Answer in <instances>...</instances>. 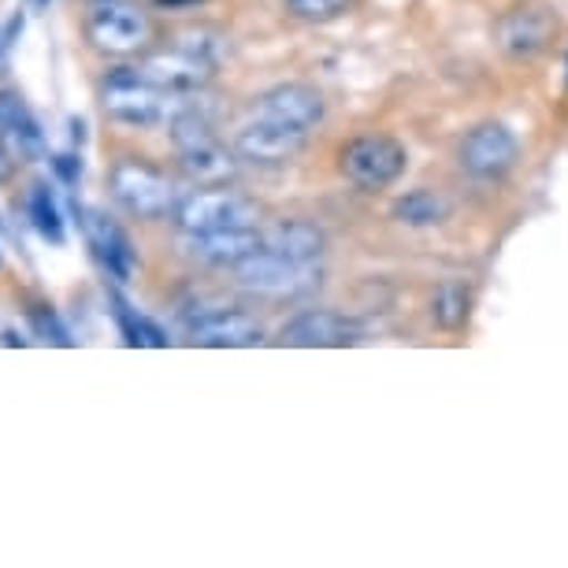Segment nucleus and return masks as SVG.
<instances>
[{"instance_id":"1","label":"nucleus","mask_w":568,"mask_h":568,"mask_svg":"<svg viewBox=\"0 0 568 568\" xmlns=\"http://www.w3.org/2000/svg\"><path fill=\"white\" fill-rule=\"evenodd\" d=\"M101 104L112 120L131 123V126H156L179 120L182 112L197 109L194 93H171L164 85L149 82L138 68L112 71L101 85Z\"/></svg>"},{"instance_id":"2","label":"nucleus","mask_w":568,"mask_h":568,"mask_svg":"<svg viewBox=\"0 0 568 568\" xmlns=\"http://www.w3.org/2000/svg\"><path fill=\"white\" fill-rule=\"evenodd\" d=\"M171 142H175L179 164L190 179L201 186H227L239 175V153H231L212 131L209 115L197 109L182 112L179 120H171Z\"/></svg>"},{"instance_id":"3","label":"nucleus","mask_w":568,"mask_h":568,"mask_svg":"<svg viewBox=\"0 0 568 568\" xmlns=\"http://www.w3.org/2000/svg\"><path fill=\"white\" fill-rule=\"evenodd\" d=\"M239 283L242 291L275 297V302H294V297H308L320 291L324 283V267L320 264H302V261H286L267 250H256L250 261H242L239 267Z\"/></svg>"},{"instance_id":"4","label":"nucleus","mask_w":568,"mask_h":568,"mask_svg":"<svg viewBox=\"0 0 568 568\" xmlns=\"http://www.w3.org/2000/svg\"><path fill=\"white\" fill-rule=\"evenodd\" d=\"M112 194L138 220L175 216L182 205V190L164 171L142 164V160H120L112 168Z\"/></svg>"},{"instance_id":"5","label":"nucleus","mask_w":568,"mask_h":568,"mask_svg":"<svg viewBox=\"0 0 568 568\" xmlns=\"http://www.w3.org/2000/svg\"><path fill=\"white\" fill-rule=\"evenodd\" d=\"M405 164H409V153L390 134H361L338 156L346 182H353L357 190H368V194L394 186L405 175Z\"/></svg>"},{"instance_id":"6","label":"nucleus","mask_w":568,"mask_h":568,"mask_svg":"<svg viewBox=\"0 0 568 568\" xmlns=\"http://www.w3.org/2000/svg\"><path fill=\"white\" fill-rule=\"evenodd\" d=\"M175 220L182 234H209V231L256 227L261 209L250 197L234 194V190H201V194L182 197Z\"/></svg>"},{"instance_id":"7","label":"nucleus","mask_w":568,"mask_h":568,"mask_svg":"<svg viewBox=\"0 0 568 568\" xmlns=\"http://www.w3.org/2000/svg\"><path fill=\"white\" fill-rule=\"evenodd\" d=\"M85 34L101 52H112V57H126V52L145 49L149 34V16L138 12L131 0H104V4H93L90 23H85Z\"/></svg>"},{"instance_id":"8","label":"nucleus","mask_w":568,"mask_h":568,"mask_svg":"<svg viewBox=\"0 0 568 568\" xmlns=\"http://www.w3.org/2000/svg\"><path fill=\"white\" fill-rule=\"evenodd\" d=\"M457 160L468 175L476 179H501L517 168L520 160V142L506 123H479L465 134V142L457 149Z\"/></svg>"},{"instance_id":"9","label":"nucleus","mask_w":568,"mask_h":568,"mask_svg":"<svg viewBox=\"0 0 568 568\" xmlns=\"http://www.w3.org/2000/svg\"><path fill=\"white\" fill-rule=\"evenodd\" d=\"M368 335V327L357 316L331 313V308H308V313L294 316L283 327V346L297 349H338V346H357Z\"/></svg>"},{"instance_id":"10","label":"nucleus","mask_w":568,"mask_h":568,"mask_svg":"<svg viewBox=\"0 0 568 568\" xmlns=\"http://www.w3.org/2000/svg\"><path fill=\"white\" fill-rule=\"evenodd\" d=\"M305 145H308V131H297V126L278 120H264V115H253L239 131V138H234V153L250 160V164H264V168L286 164Z\"/></svg>"},{"instance_id":"11","label":"nucleus","mask_w":568,"mask_h":568,"mask_svg":"<svg viewBox=\"0 0 568 568\" xmlns=\"http://www.w3.org/2000/svg\"><path fill=\"white\" fill-rule=\"evenodd\" d=\"M74 212H79L85 242H90L93 256H98V261L104 264V272H109L115 283H131V275H134V267H138V256H134V245L123 234L120 223H112L98 209H74Z\"/></svg>"},{"instance_id":"12","label":"nucleus","mask_w":568,"mask_h":568,"mask_svg":"<svg viewBox=\"0 0 568 568\" xmlns=\"http://www.w3.org/2000/svg\"><path fill=\"white\" fill-rule=\"evenodd\" d=\"M253 115H264V120H278L291 123L297 131L313 134L320 123H324V93L313 90L305 82H283L275 90H267L261 101H256Z\"/></svg>"},{"instance_id":"13","label":"nucleus","mask_w":568,"mask_h":568,"mask_svg":"<svg viewBox=\"0 0 568 568\" xmlns=\"http://www.w3.org/2000/svg\"><path fill=\"white\" fill-rule=\"evenodd\" d=\"M498 45L513 60H531L550 45L557 34V19L546 8H513L495 27Z\"/></svg>"},{"instance_id":"14","label":"nucleus","mask_w":568,"mask_h":568,"mask_svg":"<svg viewBox=\"0 0 568 568\" xmlns=\"http://www.w3.org/2000/svg\"><path fill=\"white\" fill-rule=\"evenodd\" d=\"M264 245V231L234 227V231H209V234H182V253L197 264L212 267H239L242 261Z\"/></svg>"},{"instance_id":"15","label":"nucleus","mask_w":568,"mask_h":568,"mask_svg":"<svg viewBox=\"0 0 568 568\" xmlns=\"http://www.w3.org/2000/svg\"><path fill=\"white\" fill-rule=\"evenodd\" d=\"M190 342L209 349H245V346H261L264 327L261 320L239 308H212V313L197 316L190 324Z\"/></svg>"},{"instance_id":"16","label":"nucleus","mask_w":568,"mask_h":568,"mask_svg":"<svg viewBox=\"0 0 568 568\" xmlns=\"http://www.w3.org/2000/svg\"><path fill=\"white\" fill-rule=\"evenodd\" d=\"M220 63H212L205 57H197V52H190V49H168V52H153L142 68L145 79L149 82H156V85H164V90L171 93H197V90H205V82L212 79V71H216Z\"/></svg>"},{"instance_id":"17","label":"nucleus","mask_w":568,"mask_h":568,"mask_svg":"<svg viewBox=\"0 0 568 568\" xmlns=\"http://www.w3.org/2000/svg\"><path fill=\"white\" fill-rule=\"evenodd\" d=\"M261 250L286 256V261H302V264H320L327 253V234L308 220H278L275 227L264 231Z\"/></svg>"},{"instance_id":"18","label":"nucleus","mask_w":568,"mask_h":568,"mask_svg":"<svg viewBox=\"0 0 568 568\" xmlns=\"http://www.w3.org/2000/svg\"><path fill=\"white\" fill-rule=\"evenodd\" d=\"M449 216V201L435 190H413L394 201V220L405 227H438Z\"/></svg>"},{"instance_id":"19","label":"nucleus","mask_w":568,"mask_h":568,"mask_svg":"<svg viewBox=\"0 0 568 568\" xmlns=\"http://www.w3.org/2000/svg\"><path fill=\"white\" fill-rule=\"evenodd\" d=\"M112 316H115V324H120V331H123L126 346H153V349L168 346L164 331H160L149 316L138 313V308L126 302L123 294H112Z\"/></svg>"},{"instance_id":"20","label":"nucleus","mask_w":568,"mask_h":568,"mask_svg":"<svg viewBox=\"0 0 568 568\" xmlns=\"http://www.w3.org/2000/svg\"><path fill=\"white\" fill-rule=\"evenodd\" d=\"M471 316V291L460 283H443L432 297V320L443 331H460Z\"/></svg>"},{"instance_id":"21","label":"nucleus","mask_w":568,"mask_h":568,"mask_svg":"<svg viewBox=\"0 0 568 568\" xmlns=\"http://www.w3.org/2000/svg\"><path fill=\"white\" fill-rule=\"evenodd\" d=\"M30 220H34V227L45 242L63 245V239H68V231H63V216L57 209V197L49 194V186L30 190Z\"/></svg>"},{"instance_id":"22","label":"nucleus","mask_w":568,"mask_h":568,"mask_svg":"<svg viewBox=\"0 0 568 568\" xmlns=\"http://www.w3.org/2000/svg\"><path fill=\"white\" fill-rule=\"evenodd\" d=\"M349 8V0H291V12L305 23H331Z\"/></svg>"},{"instance_id":"23","label":"nucleus","mask_w":568,"mask_h":568,"mask_svg":"<svg viewBox=\"0 0 568 568\" xmlns=\"http://www.w3.org/2000/svg\"><path fill=\"white\" fill-rule=\"evenodd\" d=\"M30 324H34L38 338L52 342V346H74V338L68 335V327L60 324V316L52 313V308H38V313L30 316Z\"/></svg>"},{"instance_id":"24","label":"nucleus","mask_w":568,"mask_h":568,"mask_svg":"<svg viewBox=\"0 0 568 568\" xmlns=\"http://www.w3.org/2000/svg\"><path fill=\"white\" fill-rule=\"evenodd\" d=\"M52 171L60 175L63 186H79V179H82V160L74 156V153H60V156H52Z\"/></svg>"},{"instance_id":"25","label":"nucleus","mask_w":568,"mask_h":568,"mask_svg":"<svg viewBox=\"0 0 568 568\" xmlns=\"http://www.w3.org/2000/svg\"><path fill=\"white\" fill-rule=\"evenodd\" d=\"M8 45H12V38H8V30H0V74L8 71Z\"/></svg>"},{"instance_id":"26","label":"nucleus","mask_w":568,"mask_h":568,"mask_svg":"<svg viewBox=\"0 0 568 568\" xmlns=\"http://www.w3.org/2000/svg\"><path fill=\"white\" fill-rule=\"evenodd\" d=\"M8 175H12V156H8V149L0 145V182H4Z\"/></svg>"},{"instance_id":"27","label":"nucleus","mask_w":568,"mask_h":568,"mask_svg":"<svg viewBox=\"0 0 568 568\" xmlns=\"http://www.w3.org/2000/svg\"><path fill=\"white\" fill-rule=\"evenodd\" d=\"M156 4H164V8H190V4H197V0H156Z\"/></svg>"},{"instance_id":"28","label":"nucleus","mask_w":568,"mask_h":568,"mask_svg":"<svg viewBox=\"0 0 568 568\" xmlns=\"http://www.w3.org/2000/svg\"><path fill=\"white\" fill-rule=\"evenodd\" d=\"M30 4H34V8H49V0H30Z\"/></svg>"},{"instance_id":"29","label":"nucleus","mask_w":568,"mask_h":568,"mask_svg":"<svg viewBox=\"0 0 568 568\" xmlns=\"http://www.w3.org/2000/svg\"><path fill=\"white\" fill-rule=\"evenodd\" d=\"M565 85H568V57H565Z\"/></svg>"},{"instance_id":"30","label":"nucleus","mask_w":568,"mask_h":568,"mask_svg":"<svg viewBox=\"0 0 568 568\" xmlns=\"http://www.w3.org/2000/svg\"><path fill=\"white\" fill-rule=\"evenodd\" d=\"M93 4H104V0H93Z\"/></svg>"}]
</instances>
